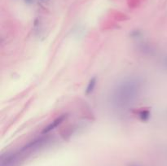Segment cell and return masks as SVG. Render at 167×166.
I'll return each mask as SVG.
<instances>
[{
    "label": "cell",
    "instance_id": "obj_1",
    "mask_svg": "<svg viewBox=\"0 0 167 166\" xmlns=\"http://www.w3.org/2000/svg\"><path fill=\"white\" fill-rule=\"evenodd\" d=\"M141 91V83L136 78H127L116 85L111 95L115 107H125L134 103Z\"/></svg>",
    "mask_w": 167,
    "mask_h": 166
},
{
    "label": "cell",
    "instance_id": "obj_2",
    "mask_svg": "<svg viewBox=\"0 0 167 166\" xmlns=\"http://www.w3.org/2000/svg\"><path fill=\"white\" fill-rule=\"evenodd\" d=\"M64 117H59L58 119L56 120L54 122H52V124H51L48 127H47L46 129H44V131H43V133H47V132H49L50 130H52L53 128H55V127L57 125L60 124V122L63 121V120H64Z\"/></svg>",
    "mask_w": 167,
    "mask_h": 166
},
{
    "label": "cell",
    "instance_id": "obj_3",
    "mask_svg": "<svg viewBox=\"0 0 167 166\" xmlns=\"http://www.w3.org/2000/svg\"><path fill=\"white\" fill-rule=\"evenodd\" d=\"M96 78H93V79H91V80L90 81V82H89L88 84V86L86 87V94H90V93H91L92 91H93L94 88H95V86H96Z\"/></svg>",
    "mask_w": 167,
    "mask_h": 166
}]
</instances>
